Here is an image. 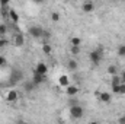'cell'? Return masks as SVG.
<instances>
[{"mask_svg":"<svg viewBox=\"0 0 125 124\" xmlns=\"http://www.w3.org/2000/svg\"><path fill=\"white\" fill-rule=\"evenodd\" d=\"M42 53H44L45 56H51V54H52V47H51V44L45 42V44L42 45Z\"/></svg>","mask_w":125,"mask_h":124,"instance_id":"obj_15","label":"cell"},{"mask_svg":"<svg viewBox=\"0 0 125 124\" xmlns=\"http://www.w3.org/2000/svg\"><path fill=\"white\" fill-rule=\"evenodd\" d=\"M9 10H10V7H0V15L4 19H9Z\"/></svg>","mask_w":125,"mask_h":124,"instance_id":"obj_21","label":"cell"},{"mask_svg":"<svg viewBox=\"0 0 125 124\" xmlns=\"http://www.w3.org/2000/svg\"><path fill=\"white\" fill-rule=\"evenodd\" d=\"M84 115V110L80 105H71L70 107V117L73 120H82Z\"/></svg>","mask_w":125,"mask_h":124,"instance_id":"obj_3","label":"cell"},{"mask_svg":"<svg viewBox=\"0 0 125 124\" xmlns=\"http://www.w3.org/2000/svg\"><path fill=\"white\" fill-rule=\"evenodd\" d=\"M12 42L15 47H22L25 44V37L22 32H18V34H13V38H12Z\"/></svg>","mask_w":125,"mask_h":124,"instance_id":"obj_6","label":"cell"},{"mask_svg":"<svg viewBox=\"0 0 125 124\" xmlns=\"http://www.w3.org/2000/svg\"><path fill=\"white\" fill-rule=\"evenodd\" d=\"M33 73H38V74H42V76H45L47 73H48V66L45 64V63L39 62L36 64V67H35V72Z\"/></svg>","mask_w":125,"mask_h":124,"instance_id":"obj_8","label":"cell"},{"mask_svg":"<svg viewBox=\"0 0 125 124\" xmlns=\"http://www.w3.org/2000/svg\"><path fill=\"white\" fill-rule=\"evenodd\" d=\"M108 74H111V76H115V74H118V67H116L115 64H111V66H108Z\"/></svg>","mask_w":125,"mask_h":124,"instance_id":"obj_19","label":"cell"},{"mask_svg":"<svg viewBox=\"0 0 125 124\" xmlns=\"http://www.w3.org/2000/svg\"><path fill=\"white\" fill-rule=\"evenodd\" d=\"M0 7H9V0H1L0 1Z\"/></svg>","mask_w":125,"mask_h":124,"instance_id":"obj_28","label":"cell"},{"mask_svg":"<svg viewBox=\"0 0 125 124\" xmlns=\"http://www.w3.org/2000/svg\"><path fill=\"white\" fill-rule=\"evenodd\" d=\"M82 9H83V12L90 13V12H93L94 10V3L93 1H84V3L82 4Z\"/></svg>","mask_w":125,"mask_h":124,"instance_id":"obj_13","label":"cell"},{"mask_svg":"<svg viewBox=\"0 0 125 124\" xmlns=\"http://www.w3.org/2000/svg\"><path fill=\"white\" fill-rule=\"evenodd\" d=\"M65 93H67L68 96H76V95L79 93V86H77V85H70V86H67V88H65Z\"/></svg>","mask_w":125,"mask_h":124,"instance_id":"obj_12","label":"cell"},{"mask_svg":"<svg viewBox=\"0 0 125 124\" xmlns=\"http://www.w3.org/2000/svg\"><path fill=\"white\" fill-rule=\"evenodd\" d=\"M50 38H51V32L44 29V34H42V38L41 39H50Z\"/></svg>","mask_w":125,"mask_h":124,"instance_id":"obj_26","label":"cell"},{"mask_svg":"<svg viewBox=\"0 0 125 124\" xmlns=\"http://www.w3.org/2000/svg\"><path fill=\"white\" fill-rule=\"evenodd\" d=\"M70 53H71V56H79L80 54V47H70Z\"/></svg>","mask_w":125,"mask_h":124,"instance_id":"obj_24","label":"cell"},{"mask_svg":"<svg viewBox=\"0 0 125 124\" xmlns=\"http://www.w3.org/2000/svg\"><path fill=\"white\" fill-rule=\"evenodd\" d=\"M119 76H121V80H122V83H125V70L121 73V74H119Z\"/></svg>","mask_w":125,"mask_h":124,"instance_id":"obj_31","label":"cell"},{"mask_svg":"<svg viewBox=\"0 0 125 124\" xmlns=\"http://www.w3.org/2000/svg\"><path fill=\"white\" fill-rule=\"evenodd\" d=\"M116 53H118V56H119V57H125V44L118 45V48H116Z\"/></svg>","mask_w":125,"mask_h":124,"instance_id":"obj_22","label":"cell"},{"mask_svg":"<svg viewBox=\"0 0 125 124\" xmlns=\"http://www.w3.org/2000/svg\"><path fill=\"white\" fill-rule=\"evenodd\" d=\"M7 32H9V26H7V24H0V38H4L6 35H7Z\"/></svg>","mask_w":125,"mask_h":124,"instance_id":"obj_16","label":"cell"},{"mask_svg":"<svg viewBox=\"0 0 125 124\" xmlns=\"http://www.w3.org/2000/svg\"><path fill=\"white\" fill-rule=\"evenodd\" d=\"M60 18H61V16H60L58 12H51V21H52L54 24H57V22L60 21Z\"/></svg>","mask_w":125,"mask_h":124,"instance_id":"obj_23","label":"cell"},{"mask_svg":"<svg viewBox=\"0 0 125 124\" xmlns=\"http://www.w3.org/2000/svg\"><path fill=\"white\" fill-rule=\"evenodd\" d=\"M87 124H99V123H97V121H89Z\"/></svg>","mask_w":125,"mask_h":124,"instance_id":"obj_32","label":"cell"},{"mask_svg":"<svg viewBox=\"0 0 125 124\" xmlns=\"http://www.w3.org/2000/svg\"><path fill=\"white\" fill-rule=\"evenodd\" d=\"M9 45V41L6 39V38H0V48H4V47H7Z\"/></svg>","mask_w":125,"mask_h":124,"instance_id":"obj_25","label":"cell"},{"mask_svg":"<svg viewBox=\"0 0 125 124\" xmlns=\"http://www.w3.org/2000/svg\"><path fill=\"white\" fill-rule=\"evenodd\" d=\"M9 21H10L13 25H18V24H19V13H18L15 9H10V10H9Z\"/></svg>","mask_w":125,"mask_h":124,"instance_id":"obj_10","label":"cell"},{"mask_svg":"<svg viewBox=\"0 0 125 124\" xmlns=\"http://www.w3.org/2000/svg\"><path fill=\"white\" fill-rule=\"evenodd\" d=\"M121 83H122V80H121V76H119V74L112 76V79H111V86H118V85H121Z\"/></svg>","mask_w":125,"mask_h":124,"instance_id":"obj_17","label":"cell"},{"mask_svg":"<svg viewBox=\"0 0 125 124\" xmlns=\"http://www.w3.org/2000/svg\"><path fill=\"white\" fill-rule=\"evenodd\" d=\"M70 42H71V47H80L82 45V38L80 37H73L70 39Z\"/></svg>","mask_w":125,"mask_h":124,"instance_id":"obj_18","label":"cell"},{"mask_svg":"<svg viewBox=\"0 0 125 124\" xmlns=\"http://www.w3.org/2000/svg\"><path fill=\"white\" fill-rule=\"evenodd\" d=\"M118 124H125V115L119 117V120H118Z\"/></svg>","mask_w":125,"mask_h":124,"instance_id":"obj_30","label":"cell"},{"mask_svg":"<svg viewBox=\"0 0 125 124\" xmlns=\"http://www.w3.org/2000/svg\"><path fill=\"white\" fill-rule=\"evenodd\" d=\"M29 37L35 38V39H41L42 38V34H44V28H41L39 25H32L31 28L28 29Z\"/></svg>","mask_w":125,"mask_h":124,"instance_id":"obj_4","label":"cell"},{"mask_svg":"<svg viewBox=\"0 0 125 124\" xmlns=\"http://www.w3.org/2000/svg\"><path fill=\"white\" fill-rule=\"evenodd\" d=\"M96 98H97L102 104H109V102L112 101V93L106 92V91H105V92H99V95H97Z\"/></svg>","mask_w":125,"mask_h":124,"instance_id":"obj_7","label":"cell"},{"mask_svg":"<svg viewBox=\"0 0 125 124\" xmlns=\"http://www.w3.org/2000/svg\"><path fill=\"white\" fill-rule=\"evenodd\" d=\"M89 60H90V63L93 66H99L100 64V62L103 60V47L102 45H99L97 48H94L93 51L89 53Z\"/></svg>","mask_w":125,"mask_h":124,"instance_id":"obj_1","label":"cell"},{"mask_svg":"<svg viewBox=\"0 0 125 124\" xmlns=\"http://www.w3.org/2000/svg\"><path fill=\"white\" fill-rule=\"evenodd\" d=\"M23 89H25V92L29 93L35 89V85H33L32 82H25V83H23Z\"/></svg>","mask_w":125,"mask_h":124,"instance_id":"obj_20","label":"cell"},{"mask_svg":"<svg viewBox=\"0 0 125 124\" xmlns=\"http://www.w3.org/2000/svg\"><path fill=\"white\" fill-rule=\"evenodd\" d=\"M67 69L71 70V72H76V70L79 69V63L76 62V59H70V60L67 62Z\"/></svg>","mask_w":125,"mask_h":124,"instance_id":"obj_14","label":"cell"},{"mask_svg":"<svg viewBox=\"0 0 125 124\" xmlns=\"http://www.w3.org/2000/svg\"><path fill=\"white\" fill-rule=\"evenodd\" d=\"M6 66V59L4 56H0V67H4Z\"/></svg>","mask_w":125,"mask_h":124,"instance_id":"obj_29","label":"cell"},{"mask_svg":"<svg viewBox=\"0 0 125 124\" xmlns=\"http://www.w3.org/2000/svg\"><path fill=\"white\" fill-rule=\"evenodd\" d=\"M18 99H19V92H18L16 89H9L7 92L4 93V101L9 102V104L16 102Z\"/></svg>","mask_w":125,"mask_h":124,"instance_id":"obj_5","label":"cell"},{"mask_svg":"<svg viewBox=\"0 0 125 124\" xmlns=\"http://www.w3.org/2000/svg\"><path fill=\"white\" fill-rule=\"evenodd\" d=\"M23 80V72L21 69H13L10 72V76H9V83L10 85H16L19 82Z\"/></svg>","mask_w":125,"mask_h":124,"instance_id":"obj_2","label":"cell"},{"mask_svg":"<svg viewBox=\"0 0 125 124\" xmlns=\"http://www.w3.org/2000/svg\"><path fill=\"white\" fill-rule=\"evenodd\" d=\"M70 85H71V83H70V79H68L67 74H61V76L58 77V86L67 88V86H70Z\"/></svg>","mask_w":125,"mask_h":124,"instance_id":"obj_11","label":"cell"},{"mask_svg":"<svg viewBox=\"0 0 125 124\" xmlns=\"http://www.w3.org/2000/svg\"><path fill=\"white\" fill-rule=\"evenodd\" d=\"M19 124H23V123H19Z\"/></svg>","mask_w":125,"mask_h":124,"instance_id":"obj_33","label":"cell"},{"mask_svg":"<svg viewBox=\"0 0 125 124\" xmlns=\"http://www.w3.org/2000/svg\"><path fill=\"white\" fill-rule=\"evenodd\" d=\"M119 95H125V83L119 85Z\"/></svg>","mask_w":125,"mask_h":124,"instance_id":"obj_27","label":"cell"},{"mask_svg":"<svg viewBox=\"0 0 125 124\" xmlns=\"http://www.w3.org/2000/svg\"><path fill=\"white\" fill-rule=\"evenodd\" d=\"M32 83L35 85V88L36 86H39V85H42L44 82H45V76H42V74H38V73H33V76H32Z\"/></svg>","mask_w":125,"mask_h":124,"instance_id":"obj_9","label":"cell"}]
</instances>
